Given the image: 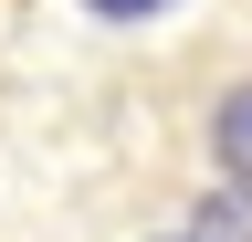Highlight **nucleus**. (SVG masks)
<instances>
[{"label":"nucleus","instance_id":"3","mask_svg":"<svg viewBox=\"0 0 252 242\" xmlns=\"http://www.w3.org/2000/svg\"><path fill=\"white\" fill-rule=\"evenodd\" d=\"M74 11L94 21V32H147V21H179L189 0H74Z\"/></svg>","mask_w":252,"mask_h":242},{"label":"nucleus","instance_id":"1","mask_svg":"<svg viewBox=\"0 0 252 242\" xmlns=\"http://www.w3.org/2000/svg\"><path fill=\"white\" fill-rule=\"evenodd\" d=\"M200 147H210V169L231 179V190H252V64L210 74V95H200Z\"/></svg>","mask_w":252,"mask_h":242},{"label":"nucleus","instance_id":"2","mask_svg":"<svg viewBox=\"0 0 252 242\" xmlns=\"http://www.w3.org/2000/svg\"><path fill=\"white\" fill-rule=\"evenodd\" d=\"M179 242H252V190H231V179H200L179 210Z\"/></svg>","mask_w":252,"mask_h":242},{"label":"nucleus","instance_id":"4","mask_svg":"<svg viewBox=\"0 0 252 242\" xmlns=\"http://www.w3.org/2000/svg\"><path fill=\"white\" fill-rule=\"evenodd\" d=\"M147 242H179V232H147Z\"/></svg>","mask_w":252,"mask_h":242}]
</instances>
